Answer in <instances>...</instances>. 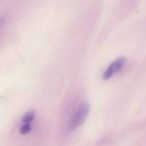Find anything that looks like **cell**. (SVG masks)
Returning a JSON list of instances; mask_svg holds the SVG:
<instances>
[{
    "label": "cell",
    "mask_w": 146,
    "mask_h": 146,
    "mask_svg": "<svg viewBox=\"0 0 146 146\" xmlns=\"http://www.w3.org/2000/svg\"><path fill=\"white\" fill-rule=\"evenodd\" d=\"M31 131V125L29 123H24V125H21L19 128V132L21 135H26L29 133Z\"/></svg>",
    "instance_id": "4"
},
{
    "label": "cell",
    "mask_w": 146,
    "mask_h": 146,
    "mask_svg": "<svg viewBox=\"0 0 146 146\" xmlns=\"http://www.w3.org/2000/svg\"><path fill=\"white\" fill-rule=\"evenodd\" d=\"M35 117V112L34 111H29L26 114H24V116L22 117V122L24 123H29L33 121Z\"/></svg>",
    "instance_id": "3"
},
{
    "label": "cell",
    "mask_w": 146,
    "mask_h": 146,
    "mask_svg": "<svg viewBox=\"0 0 146 146\" xmlns=\"http://www.w3.org/2000/svg\"><path fill=\"white\" fill-rule=\"evenodd\" d=\"M125 59L124 57H120V58H117L115 61L111 63L108 68L106 69L104 71V74H103V79L104 80H108L110 78L114 75L116 72H118L122 68L124 64H125Z\"/></svg>",
    "instance_id": "2"
},
{
    "label": "cell",
    "mask_w": 146,
    "mask_h": 146,
    "mask_svg": "<svg viewBox=\"0 0 146 146\" xmlns=\"http://www.w3.org/2000/svg\"><path fill=\"white\" fill-rule=\"evenodd\" d=\"M89 111L90 106L88 104L84 103L81 104L70 118L68 124V131H73L82 125L88 118Z\"/></svg>",
    "instance_id": "1"
},
{
    "label": "cell",
    "mask_w": 146,
    "mask_h": 146,
    "mask_svg": "<svg viewBox=\"0 0 146 146\" xmlns=\"http://www.w3.org/2000/svg\"><path fill=\"white\" fill-rule=\"evenodd\" d=\"M4 19H5V17H0V27L2 25V24L4 23Z\"/></svg>",
    "instance_id": "5"
}]
</instances>
